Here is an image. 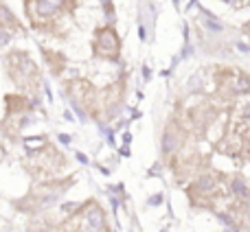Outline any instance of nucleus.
I'll return each instance as SVG.
<instances>
[{"instance_id":"4","label":"nucleus","mask_w":250,"mask_h":232,"mask_svg":"<svg viewBox=\"0 0 250 232\" xmlns=\"http://www.w3.org/2000/svg\"><path fill=\"white\" fill-rule=\"evenodd\" d=\"M92 55L97 59H108V61H119L121 57V38L114 31L112 24H104L95 29L92 35Z\"/></svg>"},{"instance_id":"6","label":"nucleus","mask_w":250,"mask_h":232,"mask_svg":"<svg viewBox=\"0 0 250 232\" xmlns=\"http://www.w3.org/2000/svg\"><path fill=\"white\" fill-rule=\"evenodd\" d=\"M0 26H2L4 31H22L20 20H18V18L9 11L7 4H4L2 0H0Z\"/></svg>"},{"instance_id":"3","label":"nucleus","mask_w":250,"mask_h":232,"mask_svg":"<svg viewBox=\"0 0 250 232\" xmlns=\"http://www.w3.org/2000/svg\"><path fill=\"white\" fill-rule=\"evenodd\" d=\"M4 70L22 95H35L40 88V68L26 51H11L4 57Z\"/></svg>"},{"instance_id":"2","label":"nucleus","mask_w":250,"mask_h":232,"mask_svg":"<svg viewBox=\"0 0 250 232\" xmlns=\"http://www.w3.org/2000/svg\"><path fill=\"white\" fill-rule=\"evenodd\" d=\"M70 184H75L73 177H64V182H62L60 177H51V180H40L38 184L33 186V191H31V193L26 195L22 202H18L16 206L20 208V211L29 213V215L42 213V211H46V208L55 206L57 199H60L62 195L68 191Z\"/></svg>"},{"instance_id":"5","label":"nucleus","mask_w":250,"mask_h":232,"mask_svg":"<svg viewBox=\"0 0 250 232\" xmlns=\"http://www.w3.org/2000/svg\"><path fill=\"white\" fill-rule=\"evenodd\" d=\"M42 53H44V59H46V64H48V68H51L53 75H62V73H64L66 57L62 55V53H55V51H51V48H42Z\"/></svg>"},{"instance_id":"1","label":"nucleus","mask_w":250,"mask_h":232,"mask_svg":"<svg viewBox=\"0 0 250 232\" xmlns=\"http://www.w3.org/2000/svg\"><path fill=\"white\" fill-rule=\"evenodd\" d=\"M77 9V0H24V13L31 29L51 35H64L60 26Z\"/></svg>"}]
</instances>
